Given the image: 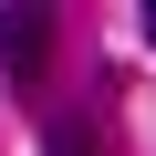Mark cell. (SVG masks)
Returning <instances> with one entry per match:
<instances>
[{
    "label": "cell",
    "instance_id": "obj_3",
    "mask_svg": "<svg viewBox=\"0 0 156 156\" xmlns=\"http://www.w3.org/2000/svg\"><path fill=\"white\" fill-rule=\"evenodd\" d=\"M146 42H156V0H146Z\"/></svg>",
    "mask_w": 156,
    "mask_h": 156
},
{
    "label": "cell",
    "instance_id": "obj_1",
    "mask_svg": "<svg viewBox=\"0 0 156 156\" xmlns=\"http://www.w3.org/2000/svg\"><path fill=\"white\" fill-rule=\"evenodd\" d=\"M42 62H52V11H0V73L31 83Z\"/></svg>",
    "mask_w": 156,
    "mask_h": 156
},
{
    "label": "cell",
    "instance_id": "obj_2",
    "mask_svg": "<svg viewBox=\"0 0 156 156\" xmlns=\"http://www.w3.org/2000/svg\"><path fill=\"white\" fill-rule=\"evenodd\" d=\"M42 156H104V115L83 104V115H52V146Z\"/></svg>",
    "mask_w": 156,
    "mask_h": 156
}]
</instances>
